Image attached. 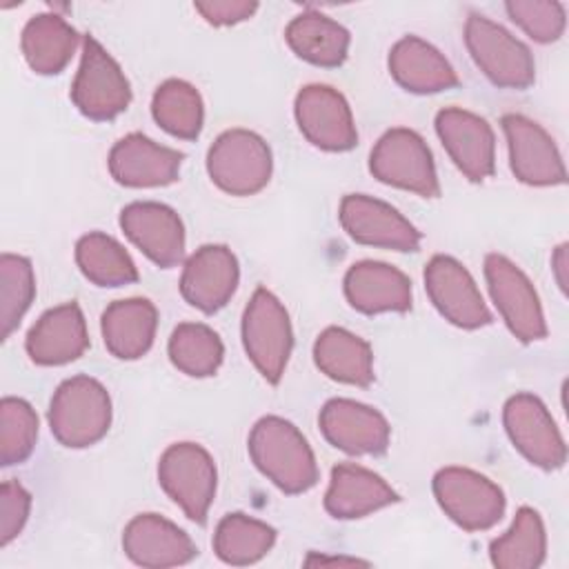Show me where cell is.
<instances>
[{
    "label": "cell",
    "instance_id": "1",
    "mask_svg": "<svg viewBox=\"0 0 569 569\" xmlns=\"http://www.w3.org/2000/svg\"><path fill=\"white\" fill-rule=\"evenodd\" d=\"M253 465L284 493H302L318 482V465L300 429L280 418H260L249 433Z\"/></svg>",
    "mask_w": 569,
    "mask_h": 569
},
{
    "label": "cell",
    "instance_id": "2",
    "mask_svg": "<svg viewBox=\"0 0 569 569\" xmlns=\"http://www.w3.org/2000/svg\"><path fill=\"white\" fill-rule=\"evenodd\" d=\"M111 425L109 391L89 376L67 378L49 405L53 438L71 449L91 447L104 438Z\"/></svg>",
    "mask_w": 569,
    "mask_h": 569
},
{
    "label": "cell",
    "instance_id": "3",
    "mask_svg": "<svg viewBox=\"0 0 569 569\" xmlns=\"http://www.w3.org/2000/svg\"><path fill=\"white\" fill-rule=\"evenodd\" d=\"M242 345L260 376L278 385L293 347L289 313L264 287H258L242 313Z\"/></svg>",
    "mask_w": 569,
    "mask_h": 569
},
{
    "label": "cell",
    "instance_id": "4",
    "mask_svg": "<svg viewBox=\"0 0 569 569\" xmlns=\"http://www.w3.org/2000/svg\"><path fill=\"white\" fill-rule=\"evenodd\" d=\"M273 160L269 144L249 129H229L207 153V171L218 189L231 196H253L267 187Z\"/></svg>",
    "mask_w": 569,
    "mask_h": 569
},
{
    "label": "cell",
    "instance_id": "5",
    "mask_svg": "<svg viewBox=\"0 0 569 569\" xmlns=\"http://www.w3.org/2000/svg\"><path fill=\"white\" fill-rule=\"evenodd\" d=\"M465 42L478 69L505 89H527L536 80V64L529 47L498 22L471 13L465 22Z\"/></svg>",
    "mask_w": 569,
    "mask_h": 569
},
{
    "label": "cell",
    "instance_id": "6",
    "mask_svg": "<svg viewBox=\"0 0 569 569\" xmlns=\"http://www.w3.org/2000/svg\"><path fill=\"white\" fill-rule=\"evenodd\" d=\"M162 491L198 525L207 520L216 498L218 471L209 451L196 442H176L164 449L158 462Z\"/></svg>",
    "mask_w": 569,
    "mask_h": 569
},
{
    "label": "cell",
    "instance_id": "7",
    "mask_svg": "<svg viewBox=\"0 0 569 569\" xmlns=\"http://www.w3.org/2000/svg\"><path fill=\"white\" fill-rule=\"evenodd\" d=\"M369 171L380 182L422 198L440 196L431 149L413 129H389L371 149Z\"/></svg>",
    "mask_w": 569,
    "mask_h": 569
},
{
    "label": "cell",
    "instance_id": "8",
    "mask_svg": "<svg viewBox=\"0 0 569 569\" xmlns=\"http://www.w3.org/2000/svg\"><path fill=\"white\" fill-rule=\"evenodd\" d=\"M71 100L89 120H113L131 102V87L124 71L93 36L82 38Z\"/></svg>",
    "mask_w": 569,
    "mask_h": 569
},
{
    "label": "cell",
    "instance_id": "9",
    "mask_svg": "<svg viewBox=\"0 0 569 569\" xmlns=\"http://www.w3.org/2000/svg\"><path fill=\"white\" fill-rule=\"evenodd\" d=\"M431 487L440 509L465 531L491 529L505 513L502 489L478 471L445 467Z\"/></svg>",
    "mask_w": 569,
    "mask_h": 569
},
{
    "label": "cell",
    "instance_id": "10",
    "mask_svg": "<svg viewBox=\"0 0 569 569\" xmlns=\"http://www.w3.org/2000/svg\"><path fill=\"white\" fill-rule=\"evenodd\" d=\"M485 278L509 331L520 342L542 340L547 336L542 305L522 269L502 253H489L485 258Z\"/></svg>",
    "mask_w": 569,
    "mask_h": 569
},
{
    "label": "cell",
    "instance_id": "11",
    "mask_svg": "<svg viewBox=\"0 0 569 569\" xmlns=\"http://www.w3.org/2000/svg\"><path fill=\"white\" fill-rule=\"evenodd\" d=\"M502 422L513 447L540 469H560L567 460V445L540 398L516 393L505 402Z\"/></svg>",
    "mask_w": 569,
    "mask_h": 569
},
{
    "label": "cell",
    "instance_id": "12",
    "mask_svg": "<svg viewBox=\"0 0 569 569\" xmlns=\"http://www.w3.org/2000/svg\"><path fill=\"white\" fill-rule=\"evenodd\" d=\"M425 289L438 313L460 329H478L491 322L476 280L451 256H433L425 267Z\"/></svg>",
    "mask_w": 569,
    "mask_h": 569
},
{
    "label": "cell",
    "instance_id": "13",
    "mask_svg": "<svg viewBox=\"0 0 569 569\" xmlns=\"http://www.w3.org/2000/svg\"><path fill=\"white\" fill-rule=\"evenodd\" d=\"M300 133L318 149L349 151L358 142L353 116L345 96L327 84H307L293 104Z\"/></svg>",
    "mask_w": 569,
    "mask_h": 569
},
{
    "label": "cell",
    "instance_id": "14",
    "mask_svg": "<svg viewBox=\"0 0 569 569\" xmlns=\"http://www.w3.org/2000/svg\"><path fill=\"white\" fill-rule=\"evenodd\" d=\"M338 218L349 238L360 244L393 251H418L420 247V231L398 209L378 198L349 193L340 202Z\"/></svg>",
    "mask_w": 569,
    "mask_h": 569
},
{
    "label": "cell",
    "instance_id": "15",
    "mask_svg": "<svg viewBox=\"0 0 569 569\" xmlns=\"http://www.w3.org/2000/svg\"><path fill=\"white\" fill-rule=\"evenodd\" d=\"M502 131L507 136L511 171L520 182L551 187L567 180L560 151L538 122L520 113H507L502 116Z\"/></svg>",
    "mask_w": 569,
    "mask_h": 569
},
{
    "label": "cell",
    "instance_id": "16",
    "mask_svg": "<svg viewBox=\"0 0 569 569\" xmlns=\"http://www.w3.org/2000/svg\"><path fill=\"white\" fill-rule=\"evenodd\" d=\"M436 133L453 164L471 182H482L493 173L496 136L485 118L460 107H447L436 113Z\"/></svg>",
    "mask_w": 569,
    "mask_h": 569
},
{
    "label": "cell",
    "instance_id": "17",
    "mask_svg": "<svg viewBox=\"0 0 569 569\" xmlns=\"http://www.w3.org/2000/svg\"><path fill=\"white\" fill-rule=\"evenodd\" d=\"M318 422L327 442L351 456H378L391 436V427L378 409L349 398L325 402Z\"/></svg>",
    "mask_w": 569,
    "mask_h": 569
},
{
    "label": "cell",
    "instance_id": "18",
    "mask_svg": "<svg viewBox=\"0 0 569 569\" xmlns=\"http://www.w3.org/2000/svg\"><path fill=\"white\" fill-rule=\"evenodd\" d=\"M240 267L233 251L224 244H202L184 262L180 293L191 307L213 313L236 293Z\"/></svg>",
    "mask_w": 569,
    "mask_h": 569
},
{
    "label": "cell",
    "instance_id": "19",
    "mask_svg": "<svg viewBox=\"0 0 569 569\" xmlns=\"http://www.w3.org/2000/svg\"><path fill=\"white\" fill-rule=\"evenodd\" d=\"M124 236L158 267H176L184 258L180 216L160 202H131L120 211Z\"/></svg>",
    "mask_w": 569,
    "mask_h": 569
},
{
    "label": "cell",
    "instance_id": "20",
    "mask_svg": "<svg viewBox=\"0 0 569 569\" xmlns=\"http://www.w3.org/2000/svg\"><path fill=\"white\" fill-rule=\"evenodd\" d=\"M182 164V153L153 142L142 133L120 138L109 151V173L124 187H164L171 184Z\"/></svg>",
    "mask_w": 569,
    "mask_h": 569
},
{
    "label": "cell",
    "instance_id": "21",
    "mask_svg": "<svg viewBox=\"0 0 569 569\" xmlns=\"http://www.w3.org/2000/svg\"><path fill=\"white\" fill-rule=\"evenodd\" d=\"M122 549L140 567H178L196 558L193 540L158 513H138L122 531Z\"/></svg>",
    "mask_w": 569,
    "mask_h": 569
},
{
    "label": "cell",
    "instance_id": "22",
    "mask_svg": "<svg viewBox=\"0 0 569 569\" xmlns=\"http://www.w3.org/2000/svg\"><path fill=\"white\" fill-rule=\"evenodd\" d=\"M87 347L89 333L78 302H64L44 311L24 340L29 358L42 367L73 362L87 351Z\"/></svg>",
    "mask_w": 569,
    "mask_h": 569
},
{
    "label": "cell",
    "instance_id": "23",
    "mask_svg": "<svg viewBox=\"0 0 569 569\" xmlns=\"http://www.w3.org/2000/svg\"><path fill=\"white\" fill-rule=\"evenodd\" d=\"M345 296L362 313H405L411 309L409 278L393 264L378 260H360L347 269Z\"/></svg>",
    "mask_w": 569,
    "mask_h": 569
},
{
    "label": "cell",
    "instance_id": "24",
    "mask_svg": "<svg viewBox=\"0 0 569 569\" xmlns=\"http://www.w3.org/2000/svg\"><path fill=\"white\" fill-rule=\"evenodd\" d=\"M398 493L387 485V480L371 469L360 465L340 462L331 469L329 489L325 493V509L338 520L365 518L391 502Z\"/></svg>",
    "mask_w": 569,
    "mask_h": 569
},
{
    "label": "cell",
    "instance_id": "25",
    "mask_svg": "<svg viewBox=\"0 0 569 569\" xmlns=\"http://www.w3.org/2000/svg\"><path fill=\"white\" fill-rule=\"evenodd\" d=\"M389 71L393 80L411 93H438L458 84L449 60L418 36H405L391 47Z\"/></svg>",
    "mask_w": 569,
    "mask_h": 569
},
{
    "label": "cell",
    "instance_id": "26",
    "mask_svg": "<svg viewBox=\"0 0 569 569\" xmlns=\"http://www.w3.org/2000/svg\"><path fill=\"white\" fill-rule=\"evenodd\" d=\"M158 311L147 298H124L111 302L102 313V340L111 356L136 360L144 356L156 338Z\"/></svg>",
    "mask_w": 569,
    "mask_h": 569
},
{
    "label": "cell",
    "instance_id": "27",
    "mask_svg": "<svg viewBox=\"0 0 569 569\" xmlns=\"http://www.w3.org/2000/svg\"><path fill=\"white\" fill-rule=\"evenodd\" d=\"M316 367L331 380L369 387L373 382V353L367 340L342 329L327 327L313 342Z\"/></svg>",
    "mask_w": 569,
    "mask_h": 569
},
{
    "label": "cell",
    "instance_id": "28",
    "mask_svg": "<svg viewBox=\"0 0 569 569\" xmlns=\"http://www.w3.org/2000/svg\"><path fill=\"white\" fill-rule=\"evenodd\" d=\"M78 42V31L58 13L33 16L20 38L27 64L42 76L60 73L69 64Z\"/></svg>",
    "mask_w": 569,
    "mask_h": 569
},
{
    "label": "cell",
    "instance_id": "29",
    "mask_svg": "<svg viewBox=\"0 0 569 569\" xmlns=\"http://www.w3.org/2000/svg\"><path fill=\"white\" fill-rule=\"evenodd\" d=\"M291 51L318 67H340L349 51V31L318 11H302L284 31Z\"/></svg>",
    "mask_w": 569,
    "mask_h": 569
},
{
    "label": "cell",
    "instance_id": "30",
    "mask_svg": "<svg viewBox=\"0 0 569 569\" xmlns=\"http://www.w3.org/2000/svg\"><path fill=\"white\" fill-rule=\"evenodd\" d=\"M545 525L531 507H520L509 531L489 545L491 565L498 569H536L545 562Z\"/></svg>",
    "mask_w": 569,
    "mask_h": 569
},
{
    "label": "cell",
    "instance_id": "31",
    "mask_svg": "<svg viewBox=\"0 0 569 569\" xmlns=\"http://www.w3.org/2000/svg\"><path fill=\"white\" fill-rule=\"evenodd\" d=\"M76 262L82 276L98 287H122L138 280L136 262L127 249L102 231H91L78 240Z\"/></svg>",
    "mask_w": 569,
    "mask_h": 569
},
{
    "label": "cell",
    "instance_id": "32",
    "mask_svg": "<svg viewBox=\"0 0 569 569\" xmlns=\"http://www.w3.org/2000/svg\"><path fill=\"white\" fill-rule=\"evenodd\" d=\"M276 529L247 513H227L213 536V551L227 565H251L269 553Z\"/></svg>",
    "mask_w": 569,
    "mask_h": 569
},
{
    "label": "cell",
    "instance_id": "33",
    "mask_svg": "<svg viewBox=\"0 0 569 569\" xmlns=\"http://www.w3.org/2000/svg\"><path fill=\"white\" fill-rule=\"evenodd\" d=\"M153 120L171 136L193 140L200 136L204 104L198 89L184 80H164L151 100Z\"/></svg>",
    "mask_w": 569,
    "mask_h": 569
},
{
    "label": "cell",
    "instance_id": "34",
    "mask_svg": "<svg viewBox=\"0 0 569 569\" xmlns=\"http://www.w3.org/2000/svg\"><path fill=\"white\" fill-rule=\"evenodd\" d=\"M224 347L220 336L200 322H182L169 338V360L193 378H207L222 365Z\"/></svg>",
    "mask_w": 569,
    "mask_h": 569
},
{
    "label": "cell",
    "instance_id": "35",
    "mask_svg": "<svg viewBox=\"0 0 569 569\" xmlns=\"http://www.w3.org/2000/svg\"><path fill=\"white\" fill-rule=\"evenodd\" d=\"M36 296V276L29 258L16 253L0 256V327L7 340L20 325Z\"/></svg>",
    "mask_w": 569,
    "mask_h": 569
},
{
    "label": "cell",
    "instance_id": "36",
    "mask_svg": "<svg viewBox=\"0 0 569 569\" xmlns=\"http://www.w3.org/2000/svg\"><path fill=\"white\" fill-rule=\"evenodd\" d=\"M38 440V416L22 398H2L0 402V460L4 467L24 462Z\"/></svg>",
    "mask_w": 569,
    "mask_h": 569
},
{
    "label": "cell",
    "instance_id": "37",
    "mask_svg": "<svg viewBox=\"0 0 569 569\" xmlns=\"http://www.w3.org/2000/svg\"><path fill=\"white\" fill-rule=\"evenodd\" d=\"M509 18L536 42H553L565 31V7L560 2L511 0L505 4Z\"/></svg>",
    "mask_w": 569,
    "mask_h": 569
},
{
    "label": "cell",
    "instance_id": "38",
    "mask_svg": "<svg viewBox=\"0 0 569 569\" xmlns=\"http://www.w3.org/2000/svg\"><path fill=\"white\" fill-rule=\"evenodd\" d=\"M31 509V493L18 480L0 487V545L7 547L24 527Z\"/></svg>",
    "mask_w": 569,
    "mask_h": 569
},
{
    "label": "cell",
    "instance_id": "39",
    "mask_svg": "<svg viewBox=\"0 0 569 569\" xmlns=\"http://www.w3.org/2000/svg\"><path fill=\"white\" fill-rule=\"evenodd\" d=\"M193 7L209 24H216V27L249 20L258 9L256 2H247V0H209V2H196Z\"/></svg>",
    "mask_w": 569,
    "mask_h": 569
},
{
    "label": "cell",
    "instance_id": "40",
    "mask_svg": "<svg viewBox=\"0 0 569 569\" xmlns=\"http://www.w3.org/2000/svg\"><path fill=\"white\" fill-rule=\"evenodd\" d=\"M551 269H553L558 287L562 291H567V244L556 247V251L551 256Z\"/></svg>",
    "mask_w": 569,
    "mask_h": 569
},
{
    "label": "cell",
    "instance_id": "41",
    "mask_svg": "<svg viewBox=\"0 0 569 569\" xmlns=\"http://www.w3.org/2000/svg\"><path fill=\"white\" fill-rule=\"evenodd\" d=\"M325 565V562H340V565H367V562H362V560H356V558H325V556H309L307 558V562L305 565Z\"/></svg>",
    "mask_w": 569,
    "mask_h": 569
}]
</instances>
